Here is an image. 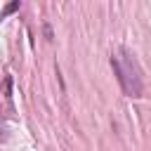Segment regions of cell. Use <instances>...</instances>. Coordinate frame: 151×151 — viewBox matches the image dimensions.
<instances>
[{
  "label": "cell",
  "mask_w": 151,
  "mask_h": 151,
  "mask_svg": "<svg viewBox=\"0 0 151 151\" xmlns=\"http://www.w3.org/2000/svg\"><path fill=\"white\" fill-rule=\"evenodd\" d=\"M111 66H113V73H116L123 92L127 97H142V90H144L142 68L127 47H118L116 52H111Z\"/></svg>",
  "instance_id": "cell-1"
},
{
  "label": "cell",
  "mask_w": 151,
  "mask_h": 151,
  "mask_svg": "<svg viewBox=\"0 0 151 151\" xmlns=\"http://www.w3.org/2000/svg\"><path fill=\"white\" fill-rule=\"evenodd\" d=\"M19 7H21V2H19V0H14V2H9V5H5V9L0 12V19H5L7 14H12V12H17Z\"/></svg>",
  "instance_id": "cell-2"
}]
</instances>
